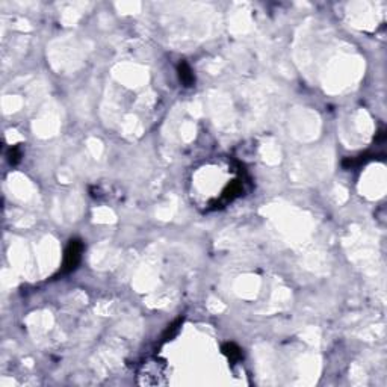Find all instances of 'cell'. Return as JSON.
Listing matches in <instances>:
<instances>
[{
	"mask_svg": "<svg viewBox=\"0 0 387 387\" xmlns=\"http://www.w3.org/2000/svg\"><path fill=\"white\" fill-rule=\"evenodd\" d=\"M21 150H20V147H12L11 150H9V162L12 164V165H17L20 160H21Z\"/></svg>",
	"mask_w": 387,
	"mask_h": 387,
	"instance_id": "obj_6",
	"label": "cell"
},
{
	"mask_svg": "<svg viewBox=\"0 0 387 387\" xmlns=\"http://www.w3.org/2000/svg\"><path fill=\"white\" fill-rule=\"evenodd\" d=\"M221 349H222V354L227 357V360H229L232 365L238 363V362L242 359V351H241V348H239L236 343H233V342L224 343Z\"/></svg>",
	"mask_w": 387,
	"mask_h": 387,
	"instance_id": "obj_3",
	"label": "cell"
},
{
	"mask_svg": "<svg viewBox=\"0 0 387 387\" xmlns=\"http://www.w3.org/2000/svg\"><path fill=\"white\" fill-rule=\"evenodd\" d=\"M177 73H179V79L185 86H192L195 83V76L192 73V68L189 67L188 62L182 61L180 64L177 65Z\"/></svg>",
	"mask_w": 387,
	"mask_h": 387,
	"instance_id": "obj_4",
	"label": "cell"
},
{
	"mask_svg": "<svg viewBox=\"0 0 387 387\" xmlns=\"http://www.w3.org/2000/svg\"><path fill=\"white\" fill-rule=\"evenodd\" d=\"M164 369L165 366L157 363V362H151L142 366L139 375H138V381L139 384L144 386H159L165 383V375H164Z\"/></svg>",
	"mask_w": 387,
	"mask_h": 387,
	"instance_id": "obj_1",
	"label": "cell"
},
{
	"mask_svg": "<svg viewBox=\"0 0 387 387\" xmlns=\"http://www.w3.org/2000/svg\"><path fill=\"white\" fill-rule=\"evenodd\" d=\"M82 253H83V244L80 239H71L65 248L64 254V263H62V272H71L77 268V265L80 263L82 259Z\"/></svg>",
	"mask_w": 387,
	"mask_h": 387,
	"instance_id": "obj_2",
	"label": "cell"
},
{
	"mask_svg": "<svg viewBox=\"0 0 387 387\" xmlns=\"http://www.w3.org/2000/svg\"><path fill=\"white\" fill-rule=\"evenodd\" d=\"M182 318H179V319H176L174 322L171 324L168 328H167V331H165V334H164V340H170L171 337H174L176 336V333L179 331V327L182 325Z\"/></svg>",
	"mask_w": 387,
	"mask_h": 387,
	"instance_id": "obj_5",
	"label": "cell"
}]
</instances>
